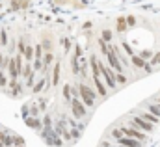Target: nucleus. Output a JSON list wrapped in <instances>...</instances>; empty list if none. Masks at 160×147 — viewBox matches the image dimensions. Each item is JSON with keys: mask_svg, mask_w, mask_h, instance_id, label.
<instances>
[{"mask_svg": "<svg viewBox=\"0 0 160 147\" xmlns=\"http://www.w3.org/2000/svg\"><path fill=\"white\" fill-rule=\"evenodd\" d=\"M99 74H101V78H102V82H104V86H108V88H118V82H116V71L114 69H110L106 63H102V62H99Z\"/></svg>", "mask_w": 160, "mask_h": 147, "instance_id": "f257e3e1", "label": "nucleus"}, {"mask_svg": "<svg viewBox=\"0 0 160 147\" xmlns=\"http://www.w3.org/2000/svg\"><path fill=\"white\" fill-rule=\"evenodd\" d=\"M95 97H97V93H95V89H91L89 86H86V84H78V99L86 104V106H93L95 104Z\"/></svg>", "mask_w": 160, "mask_h": 147, "instance_id": "f03ea898", "label": "nucleus"}, {"mask_svg": "<svg viewBox=\"0 0 160 147\" xmlns=\"http://www.w3.org/2000/svg\"><path fill=\"white\" fill-rule=\"evenodd\" d=\"M69 104H71V110H73V115H75V119H84V117L88 115L86 104L80 101L78 97H73V99L69 101Z\"/></svg>", "mask_w": 160, "mask_h": 147, "instance_id": "7ed1b4c3", "label": "nucleus"}, {"mask_svg": "<svg viewBox=\"0 0 160 147\" xmlns=\"http://www.w3.org/2000/svg\"><path fill=\"white\" fill-rule=\"evenodd\" d=\"M106 62H108L110 69H114L116 73H121V71H123V63L119 62V56H118V52H116L114 47L108 48V52H106Z\"/></svg>", "mask_w": 160, "mask_h": 147, "instance_id": "20e7f679", "label": "nucleus"}, {"mask_svg": "<svg viewBox=\"0 0 160 147\" xmlns=\"http://www.w3.org/2000/svg\"><path fill=\"white\" fill-rule=\"evenodd\" d=\"M121 132H123V136H127V138H134V140H138V142H143L147 136H145V132H142V130H138V129H134V127H121Z\"/></svg>", "mask_w": 160, "mask_h": 147, "instance_id": "39448f33", "label": "nucleus"}, {"mask_svg": "<svg viewBox=\"0 0 160 147\" xmlns=\"http://www.w3.org/2000/svg\"><path fill=\"white\" fill-rule=\"evenodd\" d=\"M130 127H134V129H142L143 132H149V130L153 129V125H151L149 121H145L143 117H140V115H136V117L130 119Z\"/></svg>", "mask_w": 160, "mask_h": 147, "instance_id": "423d86ee", "label": "nucleus"}, {"mask_svg": "<svg viewBox=\"0 0 160 147\" xmlns=\"http://www.w3.org/2000/svg\"><path fill=\"white\" fill-rule=\"evenodd\" d=\"M91 78H93V82H95V88H97V95L99 97H106V86H104V82H102V78H101V74H91Z\"/></svg>", "mask_w": 160, "mask_h": 147, "instance_id": "0eeeda50", "label": "nucleus"}, {"mask_svg": "<svg viewBox=\"0 0 160 147\" xmlns=\"http://www.w3.org/2000/svg\"><path fill=\"white\" fill-rule=\"evenodd\" d=\"M8 74H9V80H19V71H17V65H15V60L13 58H8Z\"/></svg>", "mask_w": 160, "mask_h": 147, "instance_id": "6e6552de", "label": "nucleus"}, {"mask_svg": "<svg viewBox=\"0 0 160 147\" xmlns=\"http://www.w3.org/2000/svg\"><path fill=\"white\" fill-rule=\"evenodd\" d=\"M41 47H43V50H47V52H52L54 50V43H52V34H43V39H41L39 43Z\"/></svg>", "mask_w": 160, "mask_h": 147, "instance_id": "1a4fd4ad", "label": "nucleus"}, {"mask_svg": "<svg viewBox=\"0 0 160 147\" xmlns=\"http://www.w3.org/2000/svg\"><path fill=\"white\" fill-rule=\"evenodd\" d=\"M118 142H119V145H123V147H142V142H138V140H134V138H123V136H121Z\"/></svg>", "mask_w": 160, "mask_h": 147, "instance_id": "9d476101", "label": "nucleus"}, {"mask_svg": "<svg viewBox=\"0 0 160 147\" xmlns=\"http://www.w3.org/2000/svg\"><path fill=\"white\" fill-rule=\"evenodd\" d=\"M60 60H54V69H52V86H58L60 84Z\"/></svg>", "mask_w": 160, "mask_h": 147, "instance_id": "9b49d317", "label": "nucleus"}, {"mask_svg": "<svg viewBox=\"0 0 160 147\" xmlns=\"http://www.w3.org/2000/svg\"><path fill=\"white\" fill-rule=\"evenodd\" d=\"M26 125L30 127V129H38V130H41V121L36 117V115H26Z\"/></svg>", "mask_w": 160, "mask_h": 147, "instance_id": "f8f14e48", "label": "nucleus"}, {"mask_svg": "<svg viewBox=\"0 0 160 147\" xmlns=\"http://www.w3.org/2000/svg\"><path fill=\"white\" fill-rule=\"evenodd\" d=\"M9 88L13 89V93H11L13 97H19V95H22V84L19 86V84H17V80H9Z\"/></svg>", "mask_w": 160, "mask_h": 147, "instance_id": "ddd939ff", "label": "nucleus"}, {"mask_svg": "<svg viewBox=\"0 0 160 147\" xmlns=\"http://www.w3.org/2000/svg\"><path fill=\"white\" fill-rule=\"evenodd\" d=\"M130 62H132V65H134V67H140V69H143V67H145V63H147L143 58H140V56H136V54H132Z\"/></svg>", "mask_w": 160, "mask_h": 147, "instance_id": "4468645a", "label": "nucleus"}, {"mask_svg": "<svg viewBox=\"0 0 160 147\" xmlns=\"http://www.w3.org/2000/svg\"><path fill=\"white\" fill-rule=\"evenodd\" d=\"M22 60H28V62L34 60V45H26L24 54H22Z\"/></svg>", "mask_w": 160, "mask_h": 147, "instance_id": "2eb2a0df", "label": "nucleus"}, {"mask_svg": "<svg viewBox=\"0 0 160 147\" xmlns=\"http://www.w3.org/2000/svg\"><path fill=\"white\" fill-rule=\"evenodd\" d=\"M127 21H125V17H118V32L119 34H125L127 32Z\"/></svg>", "mask_w": 160, "mask_h": 147, "instance_id": "dca6fc26", "label": "nucleus"}, {"mask_svg": "<svg viewBox=\"0 0 160 147\" xmlns=\"http://www.w3.org/2000/svg\"><path fill=\"white\" fill-rule=\"evenodd\" d=\"M140 117H143V119H145V121H149L151 125L158 121V117H157V115H153L151 112H143V114H140Z\"/></svg>", "mask_w": 160, "mask_h": 147, "instance_id": "f3484780", "label": "nucleus"}, {"mask_svg": "<svg viewBox=\"0 0 160 147\" xmlns=\"http://www.w3.org/2000/svg\"><path fill=\"white\" fill-rule=\"evenodd\" d=\"M47 76H48V74H47ZM47 76H43L38 84H34V86H32V91H34V93H39L41 89H43V86L47 84Z\"/></svg>", "mask_w": 160, "mask_h": 147, "instance_id": "a211bd4d", "label": "nucleus"}, {"mask_svg": "<svg viewBox=\"0 0 160 147\" xmlns=\"http://www.w3.org/2000/svg\"><path fill=\"white\" fill-rule=\"evenodd\" d=\"M60 43H62V47H63V50H65V52L71 48V39H69V37H65V36L60 37Z\"/></svg>", "mask_w": 160, "mask_h": 147, "instance_id": "6ab92c4d", "label": "nucleus"}, {"mask_svg": "<svg viewBox=\"0 0 160 147\" xmlns=\"http://www.w3.org/2000/svg\"><path fill=\"white\" fill-rule=\"evenodd\" d=\"M24 48H26V43H24V39L21 37V39L17 41V50H19V54H21V56L24 54Z\"/></svg>", "mask_w": 160, "mask_h": 147, "instance_id": "aec40b11", "label": "nucleus"}, {"mask_svg": "<svg viewBox=\"0 0 160 147\" xmlns=\"http://www.w3.org/2000/svg\"><path fill=\"white\" fill-rule=\"evenodd\" d=\"M97 43H99V47H101V52H102V54L106 56V52H108V43H106V41H102L101 37L97 39Z\"/></svg>", "mask_w": 160, "mask_h": 147, "instance_id": "412c9836", "label": "nucleus"}, {"mask_svg": "<svg viewBox=\"0 0 160 147\" xmlns=\"http://www.w3.org/2000/svg\"><path fill=\"white\" fill-rule=\"evenodd\" d=\"M62 93H63V99H65V101H71V86H69V84L63 86V91H62Z\"/></svg>", "mask_w": 160, "mask_h": 147, "instance_id": "4be33fe9", "label": "nucleus"}, {"mask_svg": "<svg viewBox=\"0 0 160 147\" xmlns=\"http://www.w3.org/2000/svg\"><path fill=\"white\" fill-rule=\"evenodd\" d=\"M101 39H102V41H106V43H110V41H112V32H110V30H102Z\"/></svg>", "mask_w": 160, "mask_h": 147, "instance_id": "5701e85b", "label": "nucleus"}, {"mask_svg": "<svg viewBox=\"0 0 160 147\" xmlns=\"http://www.w3.org/2000/svg\"><path fill=\"white\" fill-rule=\"evenodd\" d=\"M149 65H160V52H155V54L151 56V62H149Z\"/></svg>", "mask_w": 160, "mask_h": 147, "instance_id": "b1692460", "label": "nucleus"}, {"mask_svg": "<svg viewBox=\"0 0 160 147\" xmlns=\"http://www.w3.org/2000/svg\"><path fill=\"white\" fill-rule=\"evenodd\" d=\"M34 56H36L38 60L43 58V47H41V45H36V47H34Z\"/></svg>", "mask_w": 160, "mask_h": 147, "instance_id": "393cba45", "label": "nucleus"}, {"mask_svg": "<svg viewBox=\"0 0 160 147\" xmlns=\"http://www.w3.org/2000/svg\"><path fill=\"white\" fill-rule=\"evenodd\" d=\"M149 112H151L153 115L160 117V104H151V106H149Z\"/></svg>", "mask_w": 160, "mask_h": 147, "instance_id": "a878e982", "label": "nucleus"}, {"mask_svg": "<svg viewBox=\"0 0 160 147\" xmlns=\"http://www.w3.org/2000/svg\"><path fill=\"white\" fill-rule=\"evenodd\" d=\"M0 43H2V47L8 45V32L6 30H0Z\"/></svg>", "mask_w": 160, "mask_h": 147, "instance_id": "bb28decb", "label": "nucleus"}, {"mask_svg": "<svg viewBox=\"0 0 160 147\" xmlns=\"http://www.w3.org/2000/svg\"><path fill=\"white\" fill-rule=\"evenodd\" d=\"M0 142H2V144H6V145H9V144H11V138H9L6 132H0Z\"/></svg>", "mask_w": 160, "mask_h": 147, "instance_id": "cd10ccee", "label": "nucleus"}, {"mask_svg": "<svg viewBox=\"0 0 160 147\" xmlns=\"http://www.w3.org/2000/svg\"><path fill=\"white\" fill-rule=\"evenodd\" d=\"M116 82L118 84H127V76L123 73H116Z\"/></svg>", "mask_w": 160, "mask_h": 147, "instance_id": "c85d7f7f", "label": "nucleus"}, {"mask_svg": "<svg viewBox=\"0 0 160 147\" xmlns=\"http://www.w3.org/2000/svg\"><path fill=\"white\" fill-rule=\"evenodd\" d=\"M45 129H50V125H52V119H50V115H45L43 117V123H41Z\"/></svg>", "mask_w": 160, "mask_h": 147, "instance_id": "c756f323", "label": "nucleus"}, {"mask_svg": "<svg viewBox=\"0 0 160 147\" xmlns=\"http://www.w3.org/2000/svg\"><path fill=\"white\" fill-rule=\"evenodd\" d=\"M8 86V78H6V74L0 71V88H6Z\"/></svg>", "mask_w": 160, "mask_h": 147, "instance_id": "7c9ffc66", "label": "nucleus"}, {"mask_svg": "<svg viewBox=\"0 0 160 147\" xmlns=\"http://www.w3.org/2000/svg\"><path fill=\"white\" fill-rule=\"evenodd\" d=\"M112 136H114L116 140H119L121 136H123V132H121V129H114V130H112Z\"/></svg>", "mask_w": 160, "mask_h": 147, "instance_id": "2f4dec72", "label": "nucleus"}, {"mask_svg": "<svg viewBox=\"0 0 160 147\" xmlns=\"http://www.w3.org/2000/svg\"><path fill=\"white\" fill-rule=\"evenodd\" d=\"M151 56H153L151 50H142V52H140V58H143V60H145V58H151Z\"/></svg>", "mask_w": 160, "mask_h": 147, "instance_id": "473e14b6", "label": "nucleus"}, {"mask_svg": "<svg viewBox=\"0 0 160 147\" xmlns=\"http://www.w3.org/2000/svg\"><path fill=\"white\" fill-rule=\"evenodd\" d=\"M125 21H127V26H132V24H136V19H134L132 15H130V17H127Z\"/></svg>", "mask_w": 160, "mask_h": 147, "instance_id": "72a5a7b5", "label": "nucleus"}, {"mask_svg": "<svg viewBox=\"0 0 160 147\" xmlns=\"http://www.w3.org/2000/svg\"><path fill=\"white\" fill-rule=\"evenodd\" d=\"M121 47H123V48H125V50H127V52H128V54H130V56H132V54H134V52H132V47H130V45H128V43H123V45H121Z\"/></svg>", "mask_w": 160, "mask_h": 147, "instance_id": "f704fd0d", "label": "nucleus"}, {"mask_svg": "<svg viewBox=\"0 0 160 147\" xmlns=\"http://www.w3.org/2000/svg\"><path fill=\"white\" fill-rule=\"evenodd\" d=\"M6 63H8V58L4 60V58H2V54H0V71H2L4 67H6Z\"/></svg>", "mask_w": 160, "mask_h": 147, "instance_id": "c9c22d12", "label": "nucleus"}, {"mask_svg": "<svg viewBox=\"0 0 160 147\" xmlns=\"http://www.w3.org/2000/svg\"><path fill=\"white\" fill-rule=\"evenodd\" d=\"M13 142H15L17 145H22V138H17V136H15V138H13Z\"/></svg>", "mask_w": 160, "mask_h": 147, "instance_id": "e433bc0d", "label": "nucleus"}, {"mask_svg": "<svg viewBox=\"0 0 160 147\" xmlns=\"http://www.w3.org/2000/svg\"><path fill=\"white\" fill-rule=\"evenodd\" d=\"M39 108H41V110H45V108H47V103H45V101H41V103H39Z\"/></svg>", "mask_w": 160, "mask_h": 147, "instance_id": "4c0bfd02", "label": "nucleus"}, {"mask_svg": "<svg viewBox=\"0 0 160 147\" xmlns=\"http://www.w3.org/2000/svg\"><path fill=\"white\" fill-rule=\"evenodd\" d=\"M157 101H158V104H160V97H158V99H157Z\"/></svg>", "mask_w": 160, "mask_h": 147, "instance_id": "58836bf2", "label": "nucleus"}, {"mask_svg": "<svg viewBox=\"0 0 160 147\" xmlns=\"http://www.w3.org/2000/svg\"><path fill=\"white\" fill-rule=\"evenodd\" d=\"M0 8H2V2H0Z\"/></svg>", "mask_w": 160, "mask_h": 147, "instance_id": "ea45409f", "label": "nucleus"}, {"mask_svg": "<svg viewBox=\"0 0 160 147\" xmlns=\"http://www.w3.org/2000/svg\"><path fill=\"white\" fill-rule=\"evenodd\" d=\"M0 47H2V43H0Z\"/></svg>", "mask_w": 160, "mask_h": 147, "instance_id": "a19ab883", "label": "nucleus"}, {"mask_svg": "<svg viewBox=\"0 0 160 147\" xmlns=\"http://www.w3.org/2000/svg\"><path fill=\"white\" fill-rule=\"evenodd\" d=\"M17 147H19V145H17ZM21 147H22V145H21Z\"/></svg>", "mask_w": 160, "mask_h": 147, "instance_id": "79ce46f5", "label": "nucleus"}]
</instances>
